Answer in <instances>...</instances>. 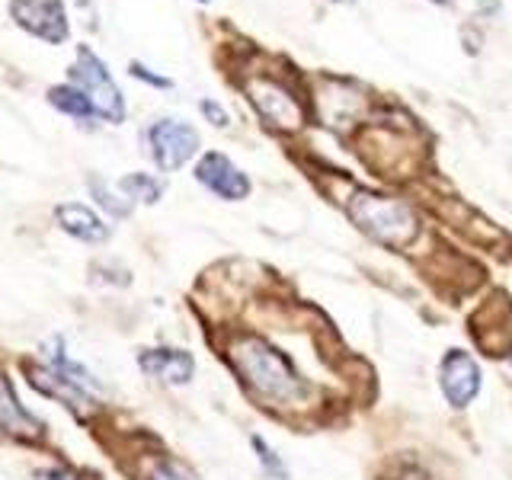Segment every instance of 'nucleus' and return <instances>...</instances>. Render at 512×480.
I'll list each match as a JSON object with an SVG mask.
<instances>
[{
  "label": "nucleus",
  "mask_w": 512,
  "mask_h": 480,
  "mask_svg": "<svg viewBox=\"0 0 512 480\" xmlns=\"http://www.w3.org/2000/svg\"><path fill=\"white\" fill-rule=\"evenodd\" d=\"M506 362H509V368H512V346H509V352H506Z\"/></svg>",
  "instance_id": "4be33fe9"
},
{
  "label": "nucleus",
  "mask_w": 512,
  "mask_h": 480,
  "mask_svg": "<svg viewBox=\"0 0 512 480\" xmlns=\"http://www.w3.org/2000/svg\"><path fill=\"white\" fill-rule=\"evenodd\" d=\"M247 96H250V103L256 106V112H260L269 128H279V132H295V128L304 122V112H301L298 100L292 96V90H285L279 84V80H272V77L247 80Z\"/></svg>",
  "instance_id": "423d86ee"
},
{
  "label": "nucleus",
  "mask_w": 512,
  "mask_h": 480,
  "mask_svg": "<svg viewBox=\"0 0 512 480\" xmlns=\"http://www.w3.org/2000/svg\"><path fill=\"white\" fill-rule=\"evenodd\" d=\"M196 180L212 192V196L224 199V202H244L250 196V176L240 170L228 154L221 151H208L199 157L196 164Z\"/></svg>",
  "instance_id": "6e6552de"
},
{
  "label": "nucleus",
  "mask_w": 512,
  "mask_h": 480,
  "mask_svg": "<svg viewBox=\"0 0 512 480\" xmlns=\"http://www.w3.org/2000/svg\"><path fill=\"white\" fill-rule=\"evenodd\" d=\"M436 4H452V0H436Z\"/></svg>",
  "instance_id": "5701e85b"
},
{
  "label": "nucleus",
  "mask_w": 512,
  "mask_h": 480,
  "mask_svg": "<svg viewBox=\"0 0 512 480\" xmlns=\"http://www.w3.org/2000/svg\"><path fill=\"white\" fill-rule=\"evenodd\" d=\"M439 391L448 407L468 410L484 391V372L468 349H448L439 362Z\"/></svg>",
  "instance_id": "39448f33"
},
{
  "label": "nucleus",
  "mask_w": 512,
  "mask_h": 480,
  "mask_svg": "<svg viewBox=\"0 0 512 480\" xmlns=\"http://www.w3.org/2000/svg\"><path fill=\"white\" fill-rule=\"evenodd\" d=\"M228 356L244 388L266 407H295L311 391L292 359L260 336H240Z\"/></svg>",
  "instance_id": "f257e3e1"
},
{
  "label": "nucleus",
  "mask_w": 512,
  "mask_h": 480,
  "mask_svg": "<svg viewBox=\"0 0 512 480\" xmlns=\"http://www.w3.org/2000/svg\"><path fill=\"white\" fill-rule=\"evenodd\" d=\"M55 221L68 237L80 240V244H90V247L109 244V237H112V228L100 218V212L84 202H61L55 208Z\"/></svg>",
  "instance_id": "9d476101"
},
{
  "label": "nucleus",
  "mask_w": 512,
  "mask_h": 480,
  "mask_svg": "<svg viewBox=\"0 0 512 480\" xmlns=\"http://www.w3.org/2000/svg\"><path fill=\"white\" fill-rule=\"evenodd\" d=\"M148 154L157 170L173 173L199 154V132L183 119H157L148 128Z\"/></svg>",
  "instance_id": "20e7f679"
},
{
  "label": "nucleus",
  "mask_w": 512,
  "mask_h": 480,
  "mask_svg": "<svg viewBox=\"0 0 512 480\" xmlns=\"http://www.w3.org/2000/svg\"><path fill=\"white\" fill-rule=\"evenodd\" d=\"M199 4H208V0H199Z\"/></svg>",
  "instance_id": "393cba45"
},
{
  "label": "nucleus",
  "mask_w": 512,
  "mask_h": 480,
  "mask_svg": "<svg viewBox=\"0 0 512 480\" xmlns=\"http://www.w3.org/2000/svg\"><path fill=\"white\" fill-rule=\"evenodd\" d=\"M36 480H84V477L71 468H64V464H48V468L36 471Z\"/></svg>",
  "instance_id": "6ab92c4d"
},
{
  "label": "nucleus",
  "mask_w": 512,
  "mask_h": 480,
  "mask_svg": "<svg viewBox=\"0 0 512 480\" xmlns=\"http://www.w3.org/2000/svg\"><path fill=\"white\" fill-rule=\"evenodd\" d=\"M10 13L16 26H23L42 42H64L68 39V16H64L61 0H10Z\"/></svg>",
  "instance_id": "1a4fd4ad"
},
{
  "label": "nucleus",
  "mask_w": 512,
  "mask_h": 480,
  "mask_svg": "<svg viewBox=\"0 0 512 480\" xmlns=\"http://www.w3.org/2000/svg\"><path fill=\"white\" fill-rule=\"evenodd\" d=\"M250 448H253L256 464H260L263 477H269V480H288V477H292V471H288L285 458L260 436V432H253V436H250Z\"/></svg>",
  "instance_id": "dca6fc26"
},
{
  "label": "nucleus",
  "mask_w": 512,
  "mask_h": 480,
  "mask_svg": "<svg viewBox=\"0 0 512 480\" xmlns=\"http://www.w3.org/2000/svg\"><path fill=\"white\" fill-rule=\"evenodd\" d=\"M119 192L128 202H141V205H157L164 199V183L157 180L154 173H125L119 180Z\"/></svg>",
  "instance_id": "2eb2a0df"
},
{
  "label": "nucleus",
  "mask_w": 512,
  "mask_h": 480,
  "mask_svg": "<svg viewBox=\"0 0 512 480\" xmlns=\"http://www.w3.org/2000/svg\"><path fill=\"white\" fill-rule=\"evenodd\" d=\"M48 103H52L58 112H64V116H74V119H90L93 116L90 100L77 87H71V84L48 90Z\"/></svg>",
  "instance_id": "f3484780"
},
{
  "label": "nucleus",
  "mask_w": 512,
  "mask_h": 480,
  "mask_svg": "<svg viewBox=\"0 0 512 480\" xmlns=\"http://www.w3.org/2000/svg\"><path fill=\"white\" fill-rule=\"evenodd\" d=\"M26 375H29V384L36 388L42 397H52V400H61L64 407H71V410H80L84 413L87 407H93V394L84 391V388H77L74 381L68 378H61L58 372H52L45 362H26Z\"/></svg>",
  "instance_id": "f8f14e48"
},
{
  "label": "nucleus",
  "mask_w": 512,
  "mask_h": 480,
  "mask_svg": "<svg viewBox=\"0 0 512 480\" xmlns=\"http://www.w3.org/2000/svg\"><path fill=\"white\" fill-rule=\"evenodd\" d=\"M144 480H189V474L180 468V464H173V461H157L154 471Z\"/></svg>",
  "instance_id": "a211bd4d"
},
{
  "label": "nucleus",
  "mask_w": 512,
  "mask_h": 480,
  "mask_svg": "<svg viewBox=\"0 0 512 480\" xmlns=\"http://www.w3.org/2000/svg\"><path fill=\"white\" fill-rule=\"evenodd\" d=\"M87 189H90V196L96 202V208H103V212L109 218H116V221H125L128 215L135 212V205L128 202L119 189H112L103 183V176L100 173H87Z\"/></svg>",
  "instance_id": "4468645a"
},
{
  "label": "nucleus",
  "mask_w": 512,
  "mask_h": 480,
  "mask_svg": "<svg viewBox=\"0 0 512 480\" xmlns=\"http://www.w3.org/2000/svg\"><path fill=\"white\" fill-rule=\"evenodd\" d=\"M132 77H138V80H144V84H151V87H170V80L167 77H157V74H151L148 68H144V64H135L132 61Z\"/></svg>",
  "instance_id": "412c9836"
},
{
  "label": "nucleus",
  "mask_w": 512,
  "mask_h": 480,
  "mask_svg": "<svg viewBox=\"0 0 512 480\" xmlns=\"http://www.w3.org/2000/svg\"><path fill=\"white\" fill-rule=\"evenodd\" d=\"M199 109H202V116L208 119V122H212V125H218V128H228V112H224L215 100H202L199 103Z\"/></svg>",
  "instance_id": "aec40b11"
},
{
  "label": "nucleus",
  "mask_w": 512,
  "mask_h": 480,
  "mask_svg": "<svg viewBox=\"0 0 512 480\" xmlns=\"http://www.w3.org/2000/svg\"><path fill=\"white\" fill-rule=\"evenodd\" d=\"M336 4H349V0H336Z\"/></svg>",
  "instance_id": "b1692460"
},
{
  "label": "nucleus",
  "mask_w": 512,
  "mask_h": 480,
  "mask_svg": "<svg viewBox=\"0 0 512 480\" xmlns=\"http://www.w3.org/2000/svg\"><path fill=\"white\" fill-rule=\"evenodd\" d=\"M138 368L144 378H151L164 388H186L196 378V356L180 346H148L138 352Z\"/></svg>",
  "instance_id": "0eeeda50"
},
{
  "label": "nucleus",
  "mask_w": 512,
  "mask_h": 480,
  "mask_svg": "<svg viewBox=\"0 0 512 480\" xmlns=\"http://www.w3.org/2000/svg\"><path fill=\"white\" fill-rule=\"evenodd\" d=\"M0 432H7V436L23 439V442L45 436V423L32 410H26L10 375H0Z\"/></svg>",
  "instance_id": "9b49d317"
},
{
  "label": "nucleus",
  "mask_w": 512,
  "mask_h": 480,
  "mask_svg": "<svg viewBox=\"0 0 512 480\" xmlns=\"http://www.w3.org/2000/svg\"><path fill=\"white\" fill-rule=\"evenodd\" d=\"M71 77L77 90L87 96L93 106V116H100L112 125H119L125 119V100L122 90L116 87V80L106 71V64L96 58L90 48H77V64L71 68Z\"/></svg>",
  "instance_id": "7ed1b4c3"
},
{
  "label": "nucleus",
  "mask_w": 512,
  "mask_h": 480,
  "mask_svg": "<svg viewBox=\"0 0 512 480\" xmlns=\"http://www.w3.org/2000/svg\"><path fill=\"white\" fill-rule=\"evenodd\" d=\"M42 362H45L48 368H52V372H58L61 378L74 381L77 388L90 391L93 397H100V394H103V381L96 378L84 362H77V359L71 356L68 346H64V336H61V333L48 336V340L42 343Z\"/></svg>",
  "instance_id": "ddd939ff"
},
{
  "label": "nucleus",
  "mask_w": 512,
  "mask_h": 480,
  "mask_svg": "<svg viewBox=\"0 0 512 480\" xmlns=\"http://www.w3.org/2000/svg\"><path fill=\"white\" fill-rule=\"evenodd\" d=\"M349 218L356 228L368 234L381 247H410L413 237L420 234V221H416L413 208L394 196H375V192H356L349 199Z\"/></svg>",
  "instance_id": "f03ea898"
}]
</instances>
